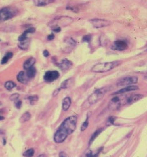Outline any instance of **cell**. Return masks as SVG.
<instances>
[{"instance_id": "obj_1", "label": "cell", "mask_w": 147, "mask_h": 157, "mask_svg": "<svg viewBox=\"0 0 147 157\" xmlns=\"http://www.w3.org/2000/svg\"><path fill=\"white\" fill-rule=\"evenodd\" d=\"M77 117L70 116L60 124L54 136V140L56 143H62L68 136L71 135L76 128Z\"/></svg>"}, {"instance_id": "obj_2", "label": "cell", "mask_w": 147, "mask_h": 157, "mask_svg": "<svg viewBox=\"0 0 147 157\" xmlns=\"http://www.w3.org/2000/svg\"><path fill=\"white\" fill-rule=\"evenodd\" d=\"M121 64V61H113L109 62L99 63V64L94 65L91 71L95 73H103L108 72L113 69L116 67H118Z\"/></svg>"}, {"instance_id": "obj_3", "label": "cell", "mask_w": 147, "mask_h": 157, "mask_svg": "<svg viewBox=\"0 0 147 157\" xmlns=\"http://www.w3.org/2000/svg\"><path fill=\"white\" fill-rule=\"evenodd\" d=\"M110 89L111 88L109 86H105L95 90L93 94L89 96L87 99L88 103L90 105H93V104L98 103V101H100L104 96L110 90Z\"/></svg>"}, {"instance_id": "obj_4", "label": "cell", "mask_w": 147, "mask_h": 157, "mask_svg": "<svg viewBox=\"0 0 147 157\" xmlns=\"http://www.w3.org/2000/svg\"><path fill=\"white\" fill-rule=\"evenodd\" d=\"M18 10L11 6L4 7L0 10V22H6L16 15Z\"/></svg>"}, {"instance_id": "obj_5", "label": "cell", "mask_w": 147, "mask_h": 157, "mask_svg": "<svg viewBox=\"0 0 147 157\" xmlns=\"http://www.w3.org/2000/svg\"><path fill=\"white\" fill-rule=\"evenodd\" d=\"M138 79L136 76H127L121 79L118 81L116 85L118 86H125L134 84L138 82Z\"/></svg>"}, {"instance_id": "obj_6", "label": "cell", "mask_w": 147, "mask_h": 157, "mask_svg": "<svg viewBox=\"0 0 147 157\" xmlns=\"http://www.w3.org/2000/svg\"><path fill=\"white\" fill-rule=\"evenodd\" d=\"M89 22L96 29H100V28L110 26L112 23L111 21L103 19H93L89 20Z\"/></svg>"}, {"instance_id": "obj_7", "label": "cell", "mask_w": 147, "mask_h": 157, "mask_svg": "<svg viewBox=\"0 0 147 157\" xmlns=\"http://www.w3.org/2000/svg\"><path fill=\"white\" fill-rule=\"evenodd\" d=\"M60 74L57 71H49L45 72L44 74L43 79L47 82H52L59 77Z\"/></svg>"}, {"instance_id": "obj_8", "label": "cell", "mask_w": 147, "mask_h": 157, "mask_svg": "<svg viewBox=\"0 0 147 157\" xmlns=\"http://www.w3.org/2000/svg\"><path fill=\"white\" fill-rule=\"evenodd\" d=\"M121 106V102L120 99H119V97L118 96H115L114 97H112L111 100L110 101V102H109L108 108L109 110L114 111L119 109Z\"/></svg>"}, {"instance_id": "obj_9", "label": "cell", "mask_w": 147, "mask_h": 157, "mask_svg": "<svg viewBox=\"0 0 147 157\" xmlns=\"http://www.w3.org/2000/svg\"><path fill=\"white\" fill-rule=\"evenodd\" d=\"M128 45L126 41L124 40H117L114 42L112 48L115 50L123 51L128 48Z\"/></svg>"}, {"instance_id": "obj_10", "label": "cell", "mask_w": 147, "mask_h": 157, "mask_svg": "<svg viewBox=\"0 0 147 157\" xmlns=\"http://www.w3.org/2000/svg\"><path fill=\"white\" fill-rule=\"evenodd\" d=\"M57 65L62 71H66V70L69 69L72 66V62L67 58H64L60 63H57Z\"/></svg>"}, {"instance_id": "obj_11", "label": "cell", "mask_w": 147, "mask_h": 157, "mask_svg": "<svg viewBox=\"0 0 147 157\" xmlns=\"http://www.w3.org/2000/svg\"><path fill=\"white\" fill-rule=\"evenodd\" d=\"M138 89V87L136 86H129L127 87H125V88H123L120 90H119L118 91L114 93H113L114 95H118V94H123L125 92H129V91H133V90H136Z\"/></svg>"}, {"instance_id": "obj_12", "label": "cell", "mask_w": 147, "mask_h": 157, "mask_svg": "<svg viewBox=\"0 0 147 157\" xmlns=\"http://www.w3.org/2000/svg\"><path fill=\"white\" fill-rule=\"evenodd\" d=\"M143 97L142 94H133V95L128 97L126 99V104H131L133 103H135L136 101L141 99Z\"/></svg>"}, {"instance_id": "obj_13", "label": "cell", "mask_w": 147, "mask_h": 157, "mask_svg": "<svg viewBox=\"0 0 147 157\" xmlns=\"http://www.w3.org/2000/svg\"><path fill=\"white\" fill-rule=\"evenodd\" d=\"M17 81L22 84H26L28 81V78L27 77L26 73L23 71H21L18 73V75L16 77Z\"/></svg>"}, {"instance_id": "obj_14", "label": "cell", "mask_w": 147, "mask_h": 157, "mask_svg": "<svg viewBox=\"0 0 147 157\" xmlns=\"http://www.w3.org/2000/svg\"><path fill=\"white\" fill-rule=\"evenodd\" d=\"M35 58L33 57H31L28 59H27V60L24 62L23 64V69L25 70H28L30 68L32 67L33 65L35 64Z\"/></svg>"}, {"instance_id": "obj_15", "label": "cell", "mask_w": 147, "mask_h": 157, "mask_svg": "<svg viewBox=\"0 0 147 157\" xmlns=\"http://www.w3.org/2000/svg\"><path fill=\"white\" fill-rule=\"evenodd\" d=\"M72 104V101L70 97L67 96L63 99L62 101V109L65 111H67L69 109Z\"/></svg>"}, {"instance_id": "obj_16", "label": "cell", "mask_w": 147, "mask_h": 157, "mask_svg": "<svg viewBox=\"0 0 147 157\" xmlns=\"http://www.w3.org/2000/svg\"><path fill=\"white\" fill-rule=\"evenodd\" d=\"M74 82V79L72 78L70 79H68L66 81H64L60 86V89H67L70 88V87L72 85V83Z\"/></svg>"}, {"instance_id": "obj_17", "label": "cell", "mask_w": 147, "mask_h": 157, "mask_svg": "<svg viewBox=\"0 0 147 157\" xmlns=\"http://www.w3.org/2000/svg\"><path fill=\"white\" fill-rule=\"evenodd\" d=\"M32 117V114L29 112H26L25 113H23L22 116L20 118V123H25V122H26L29 121L30 119H31Z\"/></svg>"}, {"instance_id": "obj_18", "label": "cell", "mask_w": 147, "mask_h": 157, "mask_svg": "<svg viewBox=\"0 0 147 157\" xmlns=\"http://www.w3.org/2000/svg\"><path fill=\"white\" fill-rule=\"evenodd\" d=\"M36 74H37V70H36L35 67H33V66L32 67L30 68L29 69L27 70L26 73V74L27 77H28V79L33 78L35 76Z\"/></svg>"}, {"instance_id": "obj_19", "label": "cell", "mask_w": 147, "mask_h": 157, "mask_svg": "<svg viewBox=\"0 0 147 157\" xmlns=\"http://www.w3.org/2000/svg\"><path fill=\"white\" fill-rule=\"evenodd\" d=\"M13 56V54L12 52H8L6 53L4 57H3L1 59V64H6L8 62V60H9V59H11Z\"/></svg>"}, {"instance_id": "obj_20", "label": "cell", "mask_w": 147, "mask_h": 157, "mask_svg": "<svg viewBox=\"0 0 147 157\" xmlns=\"http://www.w3.org/2000/svg\"><path fill=\"white\" fill-rule=\"evenodd\" d=\"M29 44H30V40L28 38V39L25 41H21V42H20V43L18 44V47L22 50H26L27 48H28Z\"/></svg>"}, {"instance_id": "obj_21", "label": "cell", "mask_w": 147, "mask_h": 157, "mask_svg": "<svg viewBox=\"0 0 147 157\" xmlns=\"http://www.w3.org/2000/svg\"><path fill=\"white\" fill-rule=\"evenodd\" d=\"M54 1H50V0H48V1H44V0H40V1H35L34 2V4L37 6H44L50 4V3H53Z\"/></svg>"}, {"instance_id": "obj_22", "label": "cell", "mask_w": 147, "mask_h": 157, "mask_svg": "<svg viewBox=\"0 0 147 157\" xmlns=\"http://www.w3.org/2000/svg\"><path fill=\"white\" fill-rule=\"evenodd\" d=\"M102 130H103V129H99V130H96V131L94 133L93 135L91 136V137L90 138V140H89V145H91L92 143H93V142L95 140V139L97 138L98 136L101 133Z\"/></svg>"}, {"instance_id": "obj_23", "label": "cell", "mask_w": 147, "mask_h": 157, "mask_svg": "<svg viewBox=\"0 0 147 157\" xmlns=\"http://www.w3.org/2000/svg\"><path fill=\"white\" fill-rule=\"evenodd\" d=\"M16 86V84L12 81H6L5 84V88L8 90H12L13 88H15Z\"/></svg>"}, {"instance_id": "obj_24", "label": "cell", "mask_w": 147, "mask_h": 157, "mask_svg": "<svg viewBox=\"0 0 147 157\" xmlns=\"http://www.w3.org/2000/svg\"><path fill=\"white\" fill-rule=\"evenodd\" d=\"M34 154H35L34 150L33 148H30L23 152V156L24 157H32L33 156Z\"/></svg>"}, {"instance_id": "obj_25", "label": "cell", "mask_w": 147, "mask_h": 157, "mask_svg": "<svg viewBox=\"0 0 147 157\" xmlns=\"http://www.w3.org/2000/svg\"><path fill=\"white\" fill-rule=\"evenodd\" d=\"M89 114H87L86 120H85V121L83 123V124H82L81 127V131H84L87 128L88 126H89Z\"/></svg>"}, {"instance_id": "obj_26", "label": "cell", "mask_w": 147, "mask_h": 157, "mask_svg": "<svg viewBox=\"0 0 147 157\" xmlns=\"http://www.w3.org/2000/svg\"><path fill=\"white\" fill-rule=\"evenodd\" d=\"M28 99L30 101V104H32V105H33V104H35L37 101H38L39 97H38V96H37V95L30 96L28 97Z\"/></svg>"}, {"instance_id": "obj_27", "label": "cell", "mask_w": 147, "mask_h": 157, "mask_svg": "<svg viewBox=\"0 0 147 157\" xmlns=\"http://www.w3.org/2000/svg\"><path fill=\"white\" fill-rule=\"evenodd\" d=\"M66 42L67 43L69 44L70 46H76V41H75L73 38H72L70 37H68V38H66Z\"/></svg>"}, {"instance_id": "obj_28", "label": "cell", "mask_w": 147, "mask_h": 157, "mask_svg": "<svg viewBox=\"0 0 147 157\" xmlns=\"http://www.w3.org/2000/svg\"><path fill=\"white\" fill-rule=\"evenodd\" d=\"M92 40V35H84L82 39V41L83 42H86L89 43L91 42V41Z\"/></svg>"}, {"instance_id": "obj_29", "label": "cell", "mask_w": 147, "mask_h": 157, "mask_svg": "<svg viewBox=\"0 0 147 157\" xmlns=\"http://www.w3.org/2000/svg\"><path fill=\"white\" fill-rule=\"evenodd\" d=\"M19 97H20V95L18 94H13L11 96H10L9 99L12 101H13V102L15 103L16 101L18 100Z\"/></svg>"}, {"instance_id": "obj_30", "label": "cell", "mask_w": 147, "mask_h": 157, "mask_svg": "<svg viewBox=\"0 0 147 157\" xmlns=\"http://www.w3.org/2000/svg\"><path fill=\"white\" fill-rule=\"evenodd\" d=\"M116 120V118L115 116H110L108 120L107 121V125L109 126V125H112L114 123V121Z\"/></svg>"}, {"instance_id": "obj_31", "label": "cell", "mask_w": 147, "mask_h": 157, "mask_svg": "<svg viewBox=\"0 0 147 157\" xmlns=\"http://www.w3.org/2000/svg\"><path fill=\"white\" fill-rule=\"evenodd\" d=\"M52 30L54 31V32L59 33L61 31V28L59 26H53L52 27Z\"/></svg>"}, {"instance_id": "obj_32", "label": "cell", "mask_w": 147, "mask_h": 157, "mask_svg": "<svg viewBox=\"0 0 147 157\" xmlns=\"http://www.w3.org/2000/svg\"><path fill=\"white\" fill-rule=\"evenodd\" d=\"M15 107L17 108V109H20V108H21V107H22V101L18 100L17 101H16V102L15 103Z\"/></svg>"}, {"instance_id": "obj_33", "label": "cell", "mask_w": 147, "mask_h": 157, "mask_svg": "<svg viewBox=\"0 0 147 157\" xmlns=\"http://www.w3.org/2000/svg\"><path fill=\"white\" fill-rule=\"evenodd\" d=\"M43 55L45 57H48L50 55V53L47 50H43Z\"/></svg>"}, {"instance_id": "obj_34", "label": "cell", "mask_w": 147, "mask_h": 157, "mask_svg": "<svg viewBox=\"0 0 147 157\" xmlns=\"http://www.w3.org/2000/svg\"><path fill=\"white\" fill-rule=\"evenodd\" d=\"M59 157H68V155H67V153L64 152H60L59 153Z\"/></svg>"}, {"instance_id": "obj_35", "label": "cell", "mask_w": 147, "mask_h": 157, "mask_svg": "<svg viewBox=\"0 0 147 157\" xmlns=\"http://www.w3.org/2000/svg\"><path fill=\"white\" fill-rule=\"evenodd\" d=\"M55 38V35H54V33H51L50 35H49L47 37V39L49 40H52L54 39Z\"/></svg>"}, {"instance_id": "obj_36", "label": "cell", "mask_w": 147, "mask_h": 157, "mask_svg": "<svg viewBox=\"0 0 147 157\" xmlns=\"http://www.w3.org/2000/svg\"><path fill=\"white\" fill-rule=\"evenodd\" d=\"M61 89H60V88H58L57 89H56V90H55V91L54 92V93H53V96H56L57 95V94H59V92H60V90Z\"/></svg>"}, {"instance_id": "obj_37", "label": "cell", "mask_w": 147, "mask_h": 157, "mask_svg": "<svg viewBox=\"0 0 147 157\" xmlns=\"http://www.w3.org/2000/svg\"><path fill=\"white\" fill-rule=\"evenodd\" d=\"M3 120H5V117L3 116H1V115H0V121H2Z\"/></svg>"}, {"instance_id": "obj_38", "label": "cell", "mask_w": 147, "mask_h": 157, "mask_svg": "<svg viewBox=\"0 0 147 157\" xmlns=\"http://www.w3.org/2000/svg\"><path fill=\"white\" fill-rule=\"evenodd\" d=\"M37 157H47L45 155H44V154H42V155H40L39 156H38Z\"/></svg>"}, {"instance_id": "obj_39", "label": "cell", "mask_w": 147, "mask_h": 157, "mask_svg": "<svg viewBox=\"0 0 147 157\" xmlns=\"http://www.w3.org/2000/svg\"><path fill=\"white\" fill-rule=\"evenodd\" d=\"M144 78H145V80H146V81H147V75H146V76H145V77H144Z\"/></svg>"}, {"instance_id": "obj_40", "label": "cell", "mask_w": 147, "mask_h": 157, "mask_svg": "<svg viewBox=\"0 0 147 157\" xmlns=\"http://www.w3.org/2000/svg\"><path fill=\"white\" fill-rule=\"evenodd\" d=\"M0 133H1V130H0Z\"/></svg>"}, {"instance_id": "obj_41", "label": "cell", "mask_w": 147, "mask_h": 157, "mask_svg": "<svg viewBox=\"0 0 147 157\" xmlns=\"http://www.w3.org/2000/svg\"></svg>"}]
</instances>
